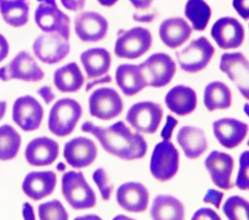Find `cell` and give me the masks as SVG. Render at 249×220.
Here are the masks:
<instances>
[{
    "instance_id": "60d3db41",
    "label": "cell",
    "mask_w": 249,
    "mask_h": 220,
    "mask_svg": "<svg viewBox=\"0 0 249 220\" xmlns=\"http://www.w3.org/2000/svg\"><path fill=\"white\" fill-rule=\"evenodd\" d=\"M232 7L242 19H249V0H232Z\"/></svg>"
},
{
    "instance_id": "277c9868",
    "label": "cell",
    "mask_w": 249,
    "mask_h": 220,
    "mask_svg": "<svg viewBox=\"0 0 249 220\" xmlns=\"http://www.w3.org/2000/svg\"><path fill=\"white\" fill-rule=\"evenodd\" d=\"M153 37L149 29L136 26L120 30L116 39L114 52L123 59H136L144 55L152 47Z\"/></svg>"
},
{
    "instance_id": "d6986e66",
    "label": "cell",
    "mask_w": 249,
    "mask_h": 220,
    "mask_svg": "<svg viewBox=\"0 0 249 220\" xmlns=\"http://www.w3.org/2000/svg\"><path fill=\"white\" fill-rule=\"evenodd\" d=\"M248 129L249 127L245 122L231 117L217 119L212 124L216 140L227 149L238 146L246 138Z\"/></svg>"
},
{
    "instance_id": "7dc6e473",
    "label": "cell",
    "mask_w": 249,
    "mask_h": 220,
    "mask_svg": "<svg viewBox=\"0 0 249 220\" xmlns=\"http://www.w3.org/2000/svg\"><path fill=\"white\" fill-rule=\"evenodd\" d=\"M129 3L137 10H147L151 7L154 0H128Z\"/></svg>"
},
{
    "instance_id": "f907efd6",
    "label": "cell",
    "mask_w": 249,
    "mask_h": 220,
    "mask_svg": "<svg viewBox=\"0 0 249 220\" xmlns=\"http://www.w3.org/2000/svg\"><path fill=\"white\" fill-rule=\"evenodd\" d=\"M7 110V104L5 101H0V120L4 117Z\"/></svg>"
},
{
    "instance_id": "e575fe53",
    "label": "cell",
    "mask_w": 249,
    "mask_h": 220,
    "mask_svg": "<svg viewBox=\"0 0 249 220\" xmlns=\"http://www.w3.org/2000/svg\"><path fill=\"white\" fill-rule=\"evenodd\" d=\"M38 216L41 220H67L68 212L58 200H52L38 206Z\"/></svg>"
},
{
    "instance_id": "8d00e7d4",
    "label": "cell",
    "mask_w": 249,
    "mask_h": 220,
    "mask_svg": "<svg viewBox=\"0 0 249 220\" xmlns=\"http://www.w3.org/2000/svg\"><path fill=\"white\" fill-rule=\"evenodd\" d=\"M92 180L97 186L103 201H109L113 191V185L110 183L106 171L103 168H97L92 173Z\"/></svg>"
},
{
    "instance_id": "11a10c76",
    "label": "cell",
    "mask_w": 249,
    "mask_h": 220,
    "mask_svg": "<svg viewBox=\"0 0 249 220\" xmlns=\"http://www.w3.org/2000/svg\"><path fill=\"white\" fill-rule=\"evenodd\" d=\"M247 145L249 146V139H248V141H247Z\"/></svg>"
},
{
    "instance_id": "e0dca14e",
    "label": "cell",
    "mask_w": 249,
    "mask_h": 220,
    "mask_svg": "<svg viewBox=\"0 0 249 220\" xmlns=\"http://www.w3.org/2000/svg\"><path fill=\"white\" fill-rule=\"evenodd\" d=\"M234 160L231 155L214 150L211 151L204 160V167L207 170L214 185L223 190L231 189V174Z\"/></svg>"
},
{
    "instance_id": "816d5d0a",
    "label": "cell",
    "mask_w": 249,
    "mask_h": 220,
    "mask_svg": "<svg viewBox=\"0 0 249 220\" xmlns=\"http://www.w3.org/2000/svg\"><path fill=\"white\" fill-rule=\"evenodd\" d=\"M40 3H45V4H50V5H56L55 0H36Z\"/></svg>"
},
{
    "instance_id": "b9f144b4",
    "label": "cell",
    "mask_w": 249,
    "mask_h": 220,
    "mask_svg": "<svg viewBox=\"0 0 249 220\" xmlns=\"http://www.w3.org/2000/svg\"><path fill=\"white\" fill-rule=\"evenodd\" d=\"M37 93L38 95L41 96V98L44 100V102L48 105L50 103H52L54 98H55V95L53 94V89L51 86H48V85H45V86H42L40 87L38 90H37Z\"/></svg>"
},
{
    "instance_id": "3957f363",
    "label": "cell",
    "mask_w": 249,
    "mask_h": 220,
    "mask_svg": "<svg viewBox=\"0 0 249 220\" xmlns=\"http://www.w3.org/2000/svg\"><path fill=\"white\" fill-rule=\"evenodd\" d=\"M82 112L80 103L72 98H63L56 101L50 110L49 130L57 137L70 135L80 120Z\"/></svg>"
},
{
    "instance_id": "9f6ffc18",
    "label": "cell",
    "mask_w": 249,
    "mask_h": 220,
    "mask_svg": "<svg viewBox=\"0 0 249 220\" xmlns=\"http://www.w3.org/2000/svg\"><path fill=\"white\" fill-rule=\"evenodd\" d=\"M0 1H1V0H0Z\"/></svg>"
},
{
    "instance_id": "9c48e42d",
    "label": "cell",
    "mask_w": 249,
    "mask_h": 220,
    "mask_svg": "<svg viewBox=\"0 0 249 220\" xmlns=\"http://www.w3.org/2000/svg\"><path fill=\"white\" fill-rule=\"evenodd\" d=\"M44 78V72L34 58L24 50L19 51L10 63L0 68V79L9 81L19 79L27 82H36Z\"/></svg>"
},
{
    "instance_id": "44dd1931",
    "label": "cell",
    "mask_w": 249,
    "mask_h": 220,
    "mask_svg": "<svg viewBox=\"0 0 249 220\" xmlns=\"http://www.w3.org/2000/svg\"><path fill=\"white\" fill-rule=\"evenodd\" d=\"M59 153L58 143L48 137H39L30 141L24 151L26 162L34 167L53 164Z\"/></svg>"
},
{
    "instance_id": "f6af8a7d",
    "label": "cell",
    "mask_w": 249,
    "mask_h": 220,
    "mask_svg": "<svg viewBox=\"0 0 249 220\" xmlns=\"http://www.w3.org/2000/svg\"><path fill=\"white\" fill-rule=\"evenodd\" d=\"M62 6L69 11H78L84 8L86 0H60Z\"/></svg>"
},
{
    "instance_id": "9a60e30c",
    "label": "cell",
    "mask_w": 249,
    "mask_h": 220,
    "mask_svg": "<svg viewBox=\"0 0 249 220\" xmlns=\"http://www.w3.org/2000/svg\"><path fill=\"white\" fill-rule=\"evenodd\" d=\"M34 19L37 26L45 33H57L69 39L70 18L57 5L41 3L35 10Z\"/></svg>"
},
{
    "instance_id": "8fae6325",
    "label": "cell",
    "mask_w": 249,
    "mask_h": 220,
    "mask_svg": "<svg viewBox=\"0 0 249 220\" xmlns=\"http://www.w3.org/2000/svg\"><path fill=\"white\" fill-rule=\"evenodd\" d=\"M219 69L236 85L240 94L249 100V60L240 51L225 52L220 57Z\"/></svg>"
},
{
    "instance_id": "d4e9b609",
    "label": "cell",
    "mask_w": 249,
    "mask_h": 220,
    "mask_svg": "<svg viewBox=\"0 0 249 220\" xmlns=\"http://www.w3.org/2000/svg\"><path fill=\"white\" fill-rule=\"evenodd\" d=\"M115 79L121 91L128 97L142 91L147 82L140 64H121L116 69Z\"/></svg>"
},
{
    "instance_id": "db71d44e",
    "label": "cell",
    "mask_w": 249,
    "mask_h": 220,
    "mask_svg": "<svg viewBox=\"0 0 249 220\" xmlns=\"http://www.w3.org/2000/svg\"><path fill=\"white\" fill-rule=\"evenodd\" d=\"M56 170L59 171V172L64 171V170H65V165H64L62 162H59V163L57 164V166H56Z\"/></svg>"
},
{
    "instance_id": "7c38bea8",
    "label": "cell",
    "mask_w": 249,
    "mask_h": 220,
    "mask_svg": "<svg viewBox=\"0 0 249 220\" xmlns=\"http://www.w3.org/2000/svg\"><path fill=\"white\" fill-rule=\"evenodd\" d=\"M32 49L43 63L56 64L68 55L70 44L68 39L57 33H45L35 39Z\"/></svg>"
},
{
    "instance_id": "5b68a950",
    "label": "cell",
    "mask_w": 249,
    "mask_h": 220,
    "mask_svg": "<svg viewBox=\"0 0 249 220\" xmlns=\"http://www.w3.org/2000/svg\"><path fill=\"white\" fill-rule=\"evenodd\" d=\"M179 170V152L170 140L158 142L150 159V173L153 177L165 182L172 179Z\"/></svg>"
},
{
    "instance_id": "d590c367",
    "label": "cell",
    "mask_w": 249,
    "mask_h": 220,
    "mask_svg": "<svg viewBox=\"0 0 249 220\" xmlns=\"http://www.w3.org/2000/svg\"><path fill=\"white\" fill-rule=\"evenodd\" d=\"M235 186L243 191H249V150L239 156V168L235 179Z\"/></svg>"
},
{
    "instance_id": "83f0119b",
    "label": "cell",
    "mask_w": 249,
    "mask_h": 220,
    "mask_svg": "<svg viewBox=\"0 0 249 220\" xmlns=\"http://www.w3.org/2000/svg\"><path fill=\"white\" fill-rule=\"evenodd\" d=\"M80 60L89 79L106 75L111 66V54L103 47H92L83 51Z\"/></svg>"
},
{
    "instance_id": "836d02e7",
    "label": "cell",
    "mask_w": 249,
    "mask_h": 220,
    "mask_svg": "<svg viewBox=\"0 0 249 220\" xmlns=\"http://www.w3.org/2000/svg\"><path fill=\"white\" fill-rule=\"evenodd\" d=\"M223 212L230 220H249V201L233 195L223 204Z\"/></svg>"
},
{
    "instance_id": "7bdbcfd3",
    "label": "cell",
    "mask_w": 249,
    "mask_h": 220,
    "mask_svg": "<svg viewBox=\"0 0 249 220\" xmlns=\"http://www.w3.org/2000/svg\"><path fill=\"white\" fill-rule=\"evenodd\" d=\"M158 16L157 12H152V13H146V14H138V13H134L132 15V18L133 20L137 21V22H141V23H149L152 22L156 19Z\"/></svg>"
},
{
    "instance_id": "5bb4252c",
    "label": "cell",
    "mask_w": 249,
    "mask_h": 220,
    "mask_svg": "<svg viewBox=\"0 0 249 220\" xmlns=\"http://www.w3.org/2000/svg\"><path fill=\"white\" fill-rule=\"evenodd\" d=\"M211 37L222 49L239 47L245 39V30L239 20L232 16L218 18L211 27Z\"/></svg>"
},
{
    "instance_id": "8992f818",
    "label": "cell",
    "mask_w": 249,
    "mask_h": 220,
    "mask_svg": "<svg viewBox=\"0 0 249 220\" xmlns=\"http://www.w3.org/2000/svg\"><path fill=\"white\" fill-rule=\"evenodd\" d=\"M214 53L215 48L210 41L200 36L177 51L176 59L184 72L195 74L202 71L210 63Z\"/></svg>"
},
{
    "instance_id": "ac0fdd59",
    "label": "cell",
    "mask_w": 249,
    "mask_h": 220,
    "mask_svg": "<svg viewBox=\"0 0 249 220\" xmlns=\"http://www.w3.org/2000/svg\"><path fill=\"white\" fill-rule=\"evenodd\" d=\"M97 156L94 141L86 137H76L68 141L63 148V157L74 169H83L91 165Z\"/></svg>"
},
{
    "instance_id": "f1b7e54d",
    "label": "cell",
    "mask_w": 249,
    "mask_h": 220,
    "mask_svg": "<svg viewBox=\"0 0 249 220\" xmlns=\"http://www.w3.org/2000/svg\"><path fill=\"white\" fill-rule=\"evenodd\" d=\"M53 84L62 93H74L80 90L85 82L84 75L76 62H70L53 73Z\"/></svg>"
},
{
    "instance_id": "ab89813d",
    "label": "cell",
    "mask_w": 249,
    "mask_h": 220,
    "mask_svg": "<svg viewBox=\"0 0 249 220\" xmlns=\"http://www.w3.org/2000/svg\"><path fill=\"white\" fill-rule=\"evenodd\" d=\"M177 124H178V120H177L174 116L168 114V115L166 116L165 124H164V126L162 127V130H161V132H160V137H161V139H162V140H170L171 137H172L173 131H174L175 127L177 126Z\"/></svg>"
},
{
    "instance_id": "681fc988",
    "label": "cell",
    "mask_w": 249,
    "mask_h": 220,
    "mask_svg": "<svg viewBox=\"0 0 249 220\" xmlns=\"http://www.w3.org/2000/svg\"><path fill=\"white\" fill-rule=\"evenodd\" d=\"M101 6H104V7H112L114 6L119 0H96Z\"/></svg>"
},
{
    "instance_id": "f5cc1de1",
    "label": "cell",
    "mask_w": 249,
    "mask_h": 220,
    "mask_svg": "<svg viewBox=\"0 0 249 220\" xmlns=\"http://www.w3.org/2000/svg\"><path fill=\"white\" fill-rule=\"evenodd\" d=\"M243 111L249 117V103H245L243 105Z\"/></svg>"
},
{
    "instance_id": "1f68e13d",
    "label": "cell",
    "mask_w": 249,
    "mask_h": 220,
    "mask_svg": "<svg viewBox=\"0 0 249 220\" xmlns=\"http://www.w3.org/2000/svg\"><path fill=\"white\" fill-rule=\"evenodd\" d=\"M184 14L194 30L203 31L211 18L212 10L204 0H188Z\"/></svg>"
},
{
    "instance_id": "f35d334b",
    "label": "cell",
    "mask_w": 249,
    "mask_h": 220,
    "mask_svg": "<svg viewBox=\"0 0 249 220\" xmlns=\"http://www.w3.org/2000/svg\"><path fill=\"white\" fill-rule=\"evenodd\" d=\"M219 214L210 207H201L192 216V220H220Z\"/></svg>"
},
{
    "instance_id": "d6a6232c",
    "label": "cell",
    "mask_w": 249,
    "mask_h": 220,
    "mask_svg": "<svg viewBox=\"0 0 249 220\" xmlns=\"http://www.w3.org/2000/svg\"><path fill=\"white\" fill-rule=\"evenodd\" d=\"M21 138L18 132L10 124L0 126V160L14 159L20 148Z\"/></svg>"
},
{
    "instance_id": "4316f807",
    "label": "cell",
    "mask_w": 249,
    "mask_h": 220,
    "mask_svg": "<svg viewBox=\"0 0 249 220\" xmlns=\"http://www.w3.org/2000/svg\"><path fill=\"white\" fill-rule=\"evenodd\" d=\"M150 215L154 220H182L185 218V207L174 196L160 194L152 202Z\"/></svg>"
},
{
    "instance_id": "4dcf8cb0",
    "label": "cell",
    "mask_w": 249,
    "mask_h": 220,
    "mask_svg": "<svg viewBox=\"0 0 249 220\" xmlns=\"http://www.w3.org/2000/svg\"><path fill=\"white\" fill-rule=\"evenodd\" d=\"M0 14L7 24L16 28L21 27L28 21V2L27 0H1Z\"/></svg>"
},
{
    "instance_id": "bcb514c9",
    "label": "cell",
    "mask_w": 249,
    "mask_h": 220,
    "mask_svg": "<svg viewBox=\"0 0 249 220\" xmlns=\"http://www.w3.org/2000/svg\"><path fill=\"white\" fill-rule=\"evenodd\" d=\"M9 54V43L7 39L0 34V62H2Z\"/></svg>"
},
{
    "instance_id": "2e32d148",
    "label": "cell",
    "mask_w": 249,
    "mask_h": 220,
    "mask_svg": "<svg viewBox=\"0 0 249 220\" xmlns=\"http://www.w3.org/2000/svg\"><path fill=\"white\" fill-rule=\"evenodd\" d=\"M108 27L107 19L97 12H82L74 18L75 33L82 42L96 43L101 41L107 35Z\"/></svg>"
},
{
    "instance_id": "cb8c5ba5",
    "label": "cell",
    "mask_w": 249,
    "mask_h": 220,
    "mask_svg": "<svg viewBox=\"0 0 249 220\" xmlns=\"http://www.w3.org/2000/svg\"><path fill=\"white\" fill-rule=\"evenodd\" d=\"M177 143L188 159L195 160L200 157L207 149V139L202 129L186 125L179 129L176 135Z\"/></svg>"
},
{
    "instance_id": "603a6c76",
    "label": "cell",
    "mask_w": 249,
    "mask_h": 220,
    "mask_svg": "<svg viewBox=\"0 0 249 220\" xmlns=\"http://www.w3.org/2000/svg\"><path fill=\"white\" fill-rule=\"evenodd\" d=\"M193 28L183 17H169L160 24L159 36L169 48H177L191 37Z\"/></svg>"
},
{
    "instance_id": "ffe728a7",
    "label": "cell",
    "mask_w": 249,
    "mask_h": 220,
    "mask_svg": "<svg viewBox=\"0 0 249 220\" xmlns=\"http://www.w3.org/2000/svg\"><path fill=\"white\" fill-rule=\"evenodd\" d=\"M116 200L124 210L138 213L147 209L150 194L144 184L136 181H128L119 186L116 193Z\"/></svg>"
},
{
    "instance_id": "7a4b0ae2",
    "label": "cell",
    "mask_w": 249,
    "mask_h": 220,
    "mask_svg": "<svg viewBox=\"0 0 249 220\" xmlns=\"http://www.w3.org/2000/svg\"><path fill=\"white\" fill-rule=\"evenodd\" d=\"M61 192L67 204L76 210L95 206L96 195L82 172H66L61 178Z\"/></svg>"
},
{
    "instance_id": "4fadbf2b",
    "label": "cell",
    "mask_w": 249,
    "mask_h": 220,
    "mask_svg": "<svg viewBox=\"0 0 249 220\" xmlns=\"http://www.w3.org/2000/svg\"><path fill=\"white\" fill-rule=\"evenodd\" d=\"M13 120L23 131L37 130L44 117V109L34 97L24 95L18 97L13 105Z\"/></svg>"
},
{
    "instance_id": "30bf717a",
    "label": "cell",
    "mask_w": 249,
    "mask_h": 220,
    "mask_svg": "<svg viewBox=\"0 0 249 220\" xmlns=\"http://www.w3.org/2000/svg\"><path fill=\"white\" fill-rule=\"evenodd\" d=\"M124 110L123 99L111 87L94 90L89 98V111L91 116L100 120H111L119 116Z\"/></svg>"
},
{
    "instance_id": "484cf974",
    "label": "cell",
    "mask_w": 249,
    "mask_h": 220,
    "mask_svg": "<svg viewBox=\"0 0 249 220\" xmlns=\"http://www.w3.org/2000/svg\"><path fill=\"white\" fill-rule=\"evenodd\" d=\"M196 91L190 86L178 84L173 86L164 97V104L173 113L181 116L192 113L196 108Z\"/></svg>"
},
{
    "instance_id": "f546056e",
    "label": "cell",
    "mask_w": 249,
    "mask_h": 220,
    "mask_svg": "<svg viewBox=\"0 0 249 220\" xmlns=\"http://www.w3.org/2000/svg\"><path fill=\"white\" fill-rule=\"evenodd\" d=\"M203 104L208 111L227 110L231 106V91L222 81H211L204 88Z\"/></svg>"
},
{
    "instance_id": "ba28073f",
    "label": "cell",
    "mask_w": 249,
    "mask_h": 220,
    "mask_svg": "<svg viewBox=\"0 0 249 220\" xmlns=\"http://www.w3.org/2000/svg\"><path fill=\"white\" fill-rule=\"evenodd\" d=\"M147 86L160 88L167 85L176 74V63L170 55L156 52L140 63Z\"/></svg>"
},
{
    "instance_id": "52a82bcc",
    "label": "cell",
    "mask_w": 249,
    "mask_h": 220,
    "mask_svg": "<svg viewBox=\"0 0 249 220\" xmlns=\"http://www.w3.org/2000/svg\"><path fill=\"white\" fill-rule=\"evenodd\" d=\"M163 115L161 106L152 101L133 104L125 115L126 122L138 133L154 134L160 127Z\"/></svg>"
},
{
    "instance_id": "74e56055",
    "label": "cell",
    "mask_w": 249,
    "mask_h": 220,
    "mask_svg": "<svg viewBox=\"0 0 249 220\" xmlns=\"http://www.w3.org/2000/svg\"><path fill=\"white\" fill-rule=\"evenodd\" d=\"M223 198H224L223 192L213 189V188H210L206 191V193L203 197V203L210 204L214 205L216 208H219Z\"/></svg>"
},
{
    "instance_id": "ee69618b",
    "label": "cell",
    "mask_w": 249,
    "mask_h": 220,
    "mask_svg": "<svg viewBox=\"0 0 249 220\" xmlns=\"http://www.w3.org/2000/svg\"><path fill=\"white\" fill-rule=\"evenodd\" d=\"M112 81V77L110 75H104L102 77L99 78H95L92 80L89 81L86 84V91L89 92V90H91L94 86L99 85V84H105V83H109Z\"/></svg>"
},
{
    "instance_id": "c3c4849f",
    "label": "cell",
    "mask_w": 249,
    "mask_h": 220,
    "mask_svg": "<svg viewBox=\"0 0 249 220\" xmlns=\"http://www.w3.org/2000/svg\"><path fill=\"white\" fill-rule=\"evenodd\" d=\"M22 217L25 220H34L35 219L33 207L29 203H24L22 205Z\"/></svg>"
},
{
    "instance_id": "6da1fadb",
    "label": "cell",
    "mask_w": 249,
    "mask_h": 220,
    "mask_svg": "<svg viewBox=\"0 0 249 220\" xmlns=\"http://www.w3.org/2000/svg\"><path fill=\"white\" fill-rule=\"evenodd\" d=\"M81 129L95 137L107 153L119 159L139 160L147 153L148 144L143 136L138 132H132L124 121L115 122L108 127L86 121Z\"/></svg>"
},
{
    "instance_id": "7402d4cb",
    "label": "cell",
    "mask_w": 249,
    "mask_h": 220,
    "mask_svg": "<svg viewBox=\"0 0 249 220\" xmlns=\"http://www.w3.org/2000/svg\"><path fill=\"white\" fill-rule=\"evenodd\" d=\"M56 185V174L53 171L28 173L21 184L22 192L33 201H40L50 196Z\"/></svg>"
}]
</instances>
